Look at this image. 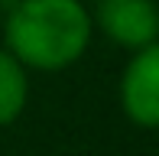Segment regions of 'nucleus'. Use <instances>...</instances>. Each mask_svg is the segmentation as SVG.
Instances as JSON below:
<instances>
[{
	"mask_svg": "<svg viewBox=\"0 0 159 156\" xmlns=\"http://www.w3.org/2000/svg\"><path fill=\"white\" fill-rule=\"evenodd\" d=\"M91 26L117 49L136 52L159 39V3L156 0H94L88 7Z\"/></svg>",
	"mask_w": 159,
	"mask_h": 156,
	"instance_id": "nucleus-2",
	"label": "nucleus"
},
{
	"mask_svg": "<svg viewBox=\"0 0 159 156\" xmlns=\"http://www.w3.org/2000/svg\"><path fill=\"white\" fill-rule=\"evenodd\" d=\"M0 23H3V7H0Z\"/></svg>",
	"mask_w": 159,
	"mask_h": 156,
	"instance_id": "nucleus-5",
	"label": "nucleus"
},
{
	"mask_svg": "<svg viewBox=\"0 0 159 156\" xmlns=\"http://www.w3.org/2000/svg\"><path fill=\"white\" fill-rule=\"evenodd\" d=\"M3 49L30 72H65L84 59L94 39L81 0H13L3 10Z\"/></svg>",
	"mask_w": 159,
	"mask_h": 156,
	"instance_id": "nucleus-1",
	"label": "nucleus"
},
{
	"mask_svg": "<svg viewBox=\"0 0 159 156\" xmlns=\"http://www.w3.org/2000/svg\"><path fill=\"white\" fill-rule=\"evenodd\" d=\"M124 117L140 130H159V39L130 52L117 85Z\"/></svg>",
	"mask_w": 159,
	"mask_h": 156,
	"instance_id": "nucleus-3",
	"label": "nucleus"
},
{
	"mask_svg": "<svg viewBox=\"0 0 159 156\" xmlns=\"http://www.w3.org/2000/svg\"><path fill=\"white\" fill-rule=\"evenodd\" d=\"M26 104H30V68L13 52L0 49V127L16 124Z\"/></svg>",
	"mask_w": 159,
	"mask_h": 156,
	"instance_id": "nucleus-4",
	"label": "nucleus"
}]
</instances>
